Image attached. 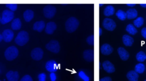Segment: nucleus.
<instances>
[{"instance_id":"nucleus-16","label":"nucleus","mask_w":146,"mask_h":81,"mask_svg":"<svg viewBox=\"0 0 146 81\" xmlns=\"http://www.w3.org/2000/svg\"><path fill=\"white\" fill-rule=\"evenodd\" d=\"M56 25L54 22H49L46 25L45 32L48 34H52L56 29Z\"/></svg>"},{"instance_id":"nucleus-41","label":"nucleus","mask_w":146,"mask_h":81,"mask_svg":"<svg viewBox=\"0 0 146 81\" xmlns=\"http://www.w3.org/2000/svg\"><path fill=\"white\" fill-rule=\"evenodd\" d=\"M103 5H104V4H103V3H100V4L99 5V6H102Z\"/></svg>"},{"instance_id":"nucleus-29","label":"nucleus","mask_w":146,"mask_h":81,"mask_svg":"<svg viewBox=\"0 0 146 81\" xmlns=\"http://www.w3.org/2000/svg\"><path fill=\"white\" fill-rule=\"evenodd\" d=\"M86 42L88 44L91 46H94V35H91L88 36L86 39Z\"/></svg>"},{"instance_id":"nucleus-14","label":"nucleus","mask_w":146,"mask_h":81,"mask_svg":"<svg viewBox=\"0 0 146 81\" xmlns=\"http://www.w3.org/2000/svg\"><path fill=\"white\" fill-rule=\"evenodd\" d=\"M6 78L8 81H18L19 78L18 72L9 71L6 74Z\"/></svg>"},{"instance_id":"nucleus-13","label":"nucleus","mask_w":146,"mask_h":81,"mask_svg":"<svg viewBox=\"0 0 146 81\" xmlns=\"http://www.w3.org/2000/svg\"><path fill=\"white\" fill-rule=\"evenodd\" d=\"M102 66L104 71L108 73H113L115 71L114 65L109 60H105L102 63Z\"/></svg>"},{"instance_id":"nucleus-32","label":"nucleus","mask_w":146,"mask_h":81,"mask_svg":"<svg viewBox=\"0 0 146 81\" xmlns=\"http://www.w3.org/2000/svg\"><path fill=\"white\" fill-rule=\"evenodd\" d=\"M39 81H45L46 79V75L44 73H40L38 76Z\"/></svg>"},{"instance_id":"nucleus-25","label":"nucleus","mask_w":146,"mask_h":81,"mask_svg":"<svg viewBox=\"0 0 146 81\" xmlns=\"http://www.w3.org/2000/svg\"><path fill=\"white\" fill-rule=\"evenodd\" d=\"M145 70V66L143 63H137L135 66V71L137 74H142Z\"/></svg>"},{"instance_id":"nucleus-36","label":"nucleus","mask_w":146,"mask_h":81,"mask_svg":"<svg viewBox=\"0 0 146 81\" xmlns=\"http://www.w3.org/2000/svg\"><path fill=\"white\" fill-rule=\"evenodd\" d=\"M50 79H51V81H55L56 80V75L54 74V72H51Z\"/></svg>"},{"instance_id":"nucleus-38","label":"nucleus","mask_w":146,"mask_h":81,"mask_svg":"<svg viewBox=\"0 0 146 81\" xmlns=\"http://www.w3.org/2000/svg\"><path fill=\"white\" fill-rule=\"evenodd\" d=\"M140 5L141 7H143L146 8V3H140Z\"/></svg>"},{"instance_id":"nucleus-28","label":"nucleus","mask_w":146,"mask_h":81,"mask_svg":"<svg viewBox=\"0 0 146 81\" xmlns=\"http://www.w3.org/2000/svg\"><path fill=\"white\" fill-rule=\"evenodd\" d=\"M116 15L121 21H124L127 18L125 12L121 10H118L116 13Z\"/></svg>"},{"instance_id":"nucleus-4","label":"nucleus","mask_w":146,"mask_h":81,"mask_svg":"<svg viewBox=\"0 0 146 81\" xmlns=\"http://www.w3.org/2000/svg\"><path fill=\"white\" fill-rule=\"evenodd\" d=\"M14 12L9 10H5L3 11L2 14V18H1V23L3 25L6 24L9 22H10L14 18Z\"/></svg>"},{"instance_id":"nucleus-6","label":"nucleus","mask_w":146,"mask_h":81,"mask_svg":"<svg viewBox=\"0 0 146 81\" xmlns=\"http://www.w3.org/2000/svg\"><path fill=\"white\" fill-rule=\"evenodd\" d=\"M43 11L44 17L47 18L51 19L55 15L56 9L55 6L51 5H47L44 7Z\"/></svg>"},{"instance_id":"nucleus-10","label":"nucleus","mask_w":146,"mask_h":81,"mask_svg":"<svg viewBox=\"0 0 146 81\" xmlns=\"http://www.w3.org/2000/svg\"><path fill=\"white\" fill-rule=\"evenodd\" d=\"M2 35L5 42H10L14 38V32L10 29H6L2 32Z\"/></svg>"},{"instance_id":"nucleus-19","label":"nucleus","mask_w":146,"mask_h":81,"mask_svg":"<svg viewBox=\"0 0 146 81\" xmlns=\"http://www.w3.org/2000/svg\"><path fill=\"white\" fill-rule=\"evenodd\" d=\"M122 40L123 44L126 46H131L133 43L134 40L133 38L128 35H124L122 37Z\"/></svg>"},{"instance_id":"nucleus-37","label":"nucleus","mask_w":146,"mask_h":81,"mask_svg":"<svg viewBox=\"0 0 146 81\" xmlns=\"http://www.w3.org/2000/svg\"><path fill=\"white\" fill-rule=\"evenodd\" d=\"M127 6H131V7H133V6H135L136 5V4L135 3H127L126 4Z\"/></svg>"},{"instance_id":"nucleus-34","label":"nucleus","mask_w":146,"mask_h":81,"mask_svg":"<svg viewBox=\"0 0 146 81\" xmlns=\"http://www.w3.org/2000/svg\"><path fill=\"white\" fill-rule=\"evenodd\" d=\"M141 35L146 39V27H144L141 30Z\"/></svg>"},{"instance_id":"nucleus-33","label":"nucleus","mask_w":146,"mask_h":81,"mask_svg":"<svg viewBox=\"0 0 146 81\" xmlns=\"http://www.w3.org/2000/svg\"><path fill=\"white\" fill-rule=\"evenodd\" d=\"M79 75L80 77L83 80H84V81H88V80H89V78L86 75V74H85L83 71L79 72Z\"/></svg>"},{"instance_id":"nucleus-22","label":"nucleus","mask_w":146,"mask_h":81,"mask_svg":"<svg viewBox=\"0 0 146 81\" xmlns=\"http://www.w3.org/2000/svg\"><path fill=\"white\" fill-rule=\"evenodd\" d=\"M21 26H22V23L19 18L14 19L11 24V27L12 29L14 30H18L20 29L21 27Z\"/></svg>"},{"instance_id":"nucleus-9","label":"nucleus","mask_w":146,"mask_h":81,"mask_svg":"<svg viewBox=\"0 0 146 81\" xmlns=\"http://www.w3.org/2000/svg\"><path fill=\"white\" fill-rule=\"evenodd\" d=\"M45 68L50 72H55L58 70L57 63L54 60H50L46 62Z\"/></svg>"},{"instance_id":"nucleus-31","label":"nucleus","mask_w":146,"mask_h":81,"mask_svg":"<svg viewBox=\"0 0 146 81\" xmlns=\"http://www.w3.org/2000/svg\"><path fill=\"white\" fill-rule=\"evenodd\" d=\"M20 81H33V79L29 75H25L21 78Z\"/></svg>"},{"instance_id":"nucleus-35","label":"nucleus","mask_w":146,"mask_h":81,"mask_svg":"<svg viewBox=\"0 0 146 81\" xmlns=\"http://www.w3.org/2000/svg\"><path fill=\"white\" fill-rule=\"evenodd\" d=\"M99 81H112V79H111V77L106 76V77H104L103 78L100 79Z\"/></svg>"},{"instance_id":"nucleus-1","label":"nucleus","mask_w":146,"mask_h":81,"mask_svg":"<svg viewBox=\"0 0 146 81\" xmlns=\"http://www.w3.org/2000/svg\"><path fill=\"white\" fill-rule=\"evenodd\" d=\"M79 25V22L77 18L74 17L68 18L65 22V29L66 31L71 33L75 31Z\"/></svg>"},{"instance_id":"nucleus-11","label":"nucleus","mask_w":146,"mask_h":81,"mask_svg":"<svg viewBox=\"0 0 146 81\" xmlns=\"http://www.w3.org/2000/svg\"><path fill=\"white\" fill-rule=\"evenodd\" d=\"M113 51V47L108 43L102 44L100 47V52L104 55H108L111 54Z\"/></svg>"},{"instance_id":"nucleus-24","label":"nucleus","mask_w":146,"mask_h":81,"mask_svg":"<svg viewBox=\"0 0 146 81\" xmlns=\"http://www.w3.org/2000/svg\"><path fill=\"white\" fill-rule=\"evenodd\" d=\"M125 30L131 35H135L137 33L136 28L132 24H128L126 27Z\"/></svg>"},{"instance_id":"nucleus-15","label":"nucleus","mask_w":146,"mask_h":81,"mask_svg":"<svg viewBox=\"0 0 146 81\" xmlns=\"http://www.w3.org/2000/svg\"><path fill=\"white\" fill-rule=\"evenodd\" d=\"M117 52L120 58V59L122 60H127L129 57V52L123 47H120L117 48Z\"/></svg>"},{"instance_id":"nucleus-26","label":"nucleus","mask_w":146,"mask_h":81,"mask_svg":"<svg viewBox=\"0 0 146 81\" xmlns=\"http://www.w3.org/2000/svg\"><path fill=\"white\" fill-rule=\"evenodd\" d=\"M136 58L139 62H144L146 59V54L143 51H140L136 55Z\"/></svg>"},{"instance_id":"nucleus-21","label":"nucleus","mask_w":146,"mask_h":81,"mask_svg":"<svg viewBox=\"0 0 146 81\" xmlns=\"http://www.w3.org/2000/svg\"><path fill=\"white\" fill-rule=\"evenodd\" d=\"M34 17V11L31 10H26L23 13V18L24 19L29 22L31 21Z\"/></svg>"},{"instance_id":"nucleus-40","label":"nucleus","mask_w":146,"mask_h":81,"mask_svg":"<svg viewBox=\"0 0 146 81\" xmlns=\"http://www.w3.org/2000/svg\"><path fill=\"white\" fill-rule=\"evenodd\" d=\"M3 40V37H2V34H0V42Z\"/></svg>"},{"instance_id":"nucleus-39","label":"nucleus","mask_w":146,"mask_h":81,"mask_svg":"<svg viewBox=\"0 0 146 81\" xmlns=\"http://www.w3.org/2000/svg\"><path fill=\"white\" fill-rule=\"evenodd\" d=\"M102 29L100 27V28H99V35L100 36V35H102Z\"/></svg>"},{"instance_id":"nucleus-30","label":"nucleus","mask_w":146,"mask_h":81,"mask_svg":"<svg viewBox=\"0 0 146 81\" xmlns=\"http://www.w3.org/2000/svg\"><path fill=\"white\" fill-rule=\"evenodd\" d=\"M17 3H7L6 4V7L10 9L11 11H15L17 9Z\"/></svg>"},{"instance_id":"nucleus-12","label":"nucleus","mask_w":146,"mask_h":81,"mask_svg":"<svg viewBox=\"0 0 146 81\" xmlns=\"http://www.w3.org/2000/svg\"><path fill=\"white\" fill-rule=\"evenodd\" d=\"M83 56L84 60L87 62H93L94 60V51L90 49L86 50L83 51Z\"/></svg>"},{"instance_id":"nucleus-20","label":"nucleus","mask_w":146,"mask_h":81,"mask_svg":"<svg viewBox=\"0 0 146 81\" xmlns=\"http://www.w3.org/2000/svg\"><path fill=\"white\" fill-rule=\"evenodd\" d=\"M126 18L129 19H132L136 18L137 16V11L135 9H129L126 12Z\"/></svg>"},{"instance_id":"nucleus-42","label":"nucleus","mask_w":146,"mask_h":81,"mask_svg":"<svg viewBox=\"0 0 146 81\" xmlns=\"http://www.w3.org/2000/svg\"><path fill=\"white\" fill-rule=\"evenodd\" d=\"M0 22H1V18H0Z\"/></svg>"},{"instance_id":"nucleus-8","label":"nucleus","mask_w":146,"mask_h":81,"mask_svg":"<svg viewBox=\"0 0 146 81\" xmlns=\"http://www.w3.org/2000/svg\"><path fill=\"white\" fill-rule=\"evenodd\" d=\"M43 56V51L41 48L36 47L31 52V56L35 60H40Z\"/></svg>"},{"instance_id":"nucleus-17","label":"nucleus","mask_w":146,"mask_h":81,"mask_svg":"<svg viewBox=\"0 0 146 81\" xmlns=\"http://www.w3.org/2000/svg\"><path fill=\"white\" fill-rule=\"evenodd\" d=\"M126 76L129 81H137L139 79V74L134 70L128 71Z\"/></svg>"},{"instance_id":"nucleus-7","label":"nucleus","mask_w":146,"mask_h":81,"mask_svg":"<svg viewBox=\"0 0 146 81\" xmlns=\"http://www.w3.org/2000/svg\"><path fill=\"white\" fill-rule=\"evenodd\" d=\"M103 26L105 29L108 31H113L116 28V25L113 19L106 18L103 21Z\"/></svg>"},{"instance_id":"nucleus-43","label":"nucleus","mask_w":146,"mask_h":81,"mask_svg":"<svg viewBox=\"0 0 146 81\" xmlns=\"http://www.w3.org/2000/svg\"><path fill=\"white\" fill-rule=\"evenodd\" d=\"M144 81H146V79H145V80H144Z\"/></svg>"},{"instance_id":"nucleus-18","label":"nucleus","mask_w":146,"mask_h":81,"mask_svg":"<svg viewBox=\"0 0 146 81\" xmlns=\"http://www.w3.org/2000/svg\"><path fill=\"white\" fill-rule=\"evenodd\" d=\"M45 27V23L43 21H37L33 25V30L38 32H41Z\"/></svg>"},{"instance_id":"nucleus-5","label":"nucleus","mask_w":146,"mask_h":81,"mask_svg":"<svg viewBox=\"0 0 146 81\" xmlns=\"http://www.w3.org/2000/svg\"><path fill=\"white\" fill-rule=\"evenodd\" d=\"M46 48L47 50H48L53 53L57 54L60 51L59 43L58 40H51L48 43H47L46 44Z\"/></svg>"},{"instance_id":"nucleus-2","label":"nucleus","mask_w":146,"mask_h":81,"mask_svg":"<svg viewBox=\"0 0 146 81\" xmlns=\"http://www.w3.org/2000/svg\"><path fill=\"white\" fill-rule=\"evenodd\" d=\"M29 40V33L26 31H21L18 33L17 36L15 38V42L17 44L22 46L26 44Z\"/></svg>"},{"instance_id":"nucleus-3","label":"nucleus","mask_w":146,"mask_h":81,"mask_svg":"<svg viewBox=\"0 0 146 81\" xmlns=\"http://www.w3.org/2000/svg\"><path fill=\"white\" fill-rule=\"evenodd\" d=\"M19 51L18 48L14 46L9 47L5 51V58L9 61L13 60L15 59L18 55Z\"/></svg>"},{"instance_id":"nucleus-27","label":"nucleus","mask_w":146,"mask_h":81,"mask_svg":"<svg viewBox=\"0 0 146 81\" xmlns=\"http://www.w3.org/2000/svg\"><path fill=\"white\" fill-rule=\"evenodd\" d=\"M144 18L141 17H139L134 20L133 21L134 26L136 27H140L144 24Z\"/></svg>"},{"instance_id":"nucleus-23","label":"nucleus","mask_w":146,"mask_h":81,"mask_svg":"<svg viewBox=\"0 0 146 81\" xmlns=\"http://www.w3.org/2000/svg\"><path fill=\"white\" fill-rule=\"evenodd\" d=\"M115 13V9L111 5H108L106 7L103 11V14L106 17L112 15Z\"/></svg>"}]
</instances>
